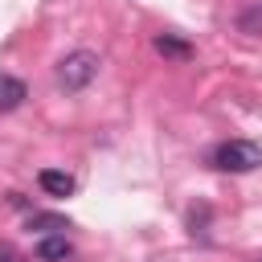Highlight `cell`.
Segmentation results:
<instances>
[{
  "mask_svg": "<svg viewBox=\"0 0 262 262\" xmlns=\"http://www.w3.org/2000/svg\"><path fill=\"white\" fill-rule=\"evenodd\" d=\"M98 53H90V49H74V53H66L61 61H57V86L66 90V94H78V90H86L94 78H98Z\"/></svg>",
  "mask_w": 262,
  "mask_h": 262,
  "instance_id": "obj_1",
  "label": "cell"
},
{
  "mask_svg": "<svg viewBox=\"0 0 262 262\" xmlns=\"http://www.w3.org/2000/svg\"><path fill=\"white\" fill-rule=\"evenodd\" d=\"M258 164H262V147L250 139H229L213 151V168L221 172H254Z\"/></svg>",
  "mask_w": 262,
  "mask_h": 262,
  "instance_id": "obj_2",
  "label": "cell"
},
{
  "mask_svg": "<svg viewBox=\"0 0 262 262\" xmlns=\"http://www.w3.org/2000/svg\"><path fill=\"white\" fill-rule=\"evenodd\" d=\"M70 254H74V246H70L66 233H45L37 242V258H45V262H66Z\"/></svg>",
  "mask_w": 262,
  "mask_h": 262,
  "instance_id": "obj_3",
  "label": "cell"
},
{
  "mask_svg": "<svg viewBox=\"0 0 262 262\" xmlns=\"http://www.w3.org/2000/svg\"><path fill=\"white\" fill-rule=\"evenodd\" d=\"M25 98H29V86L12 74H0V111H16Z\"/></svg>",
  "mask_w": 262,
  "mask_h": 262,
  "instance_id": "obj_4",
  "label": "cell"
},
{
  "mask_svg": "<svg viewBox=\"0 0 262 262\" xmlns=\"http://www.w3.org/2000/svg\"><path fill=\"white\" fill-rule=\"evenodd\" d=\"M37 184H41L49 196H70V192H74V176H70V172H57V168H45V172L37 176Z\"/></svg>",
  "mask_w": 262,
  "mask_h": 262,
  "instance_id": "obj_5",
  "label": "cell"
},
{
  "mask_svg": "<svg viewBox=\"0 0 262 262\" xmlns=\"http://www.w3.org/2000/svg\"><path fill=\"white\" fill-rule=\"evenodd\" d=\"M156 53L160 57H172V61H188L192 57V45L180 41V37H172V33H160L156 37Z\"/></svg>",
  "mask_w": 262,
  "mask_h": 262,
  "instance_id": "obj_6",
  "label": "cell"
},
{
  "mask_svg": "<svg viewBox=\"0 0 262 262\" xmlns=\"http://www.w3.org/2000/svg\"><path fill=\"white\" fill-rule=\"evenodd\" d=\"M25 225H29V233H33V229H37V233H66V229H70V221H66L61 213H37V209L29 213Z\"/></svg>",
  "mask_w": 262,
  "mask_h": 262,
  "instance_id": "obj_7",
  "label": "cell"
},
{
  "mask_svg": "<svg viewBox=\"0 0 262 262\" xmlns=\"http://www.w3.org/2000/svg\"><path fill=\"white\" fill-rule=\"evenodd\" d=\"M0 262H20V254L12 246H0Z\"/></svg>",
  "mask_w": 262,
  "mask_h": 262,
  "instance_id": "obj_8",
  "label": "cell"
},
{
  "mask_svg": "<svg viewBox=\"0 0 262 262\" xmlns=\"http://www.w3.org/2000/svg\"><path fill=\"white\" fill-rule=\"evenodd\" d=\"M258 262H262V258H258Z\"/></svg>",
  "mask_w": 262,
  "mask_h": 262,
  "instance_id": "obj_9",
  "label": "cell"
}]
</instances>
